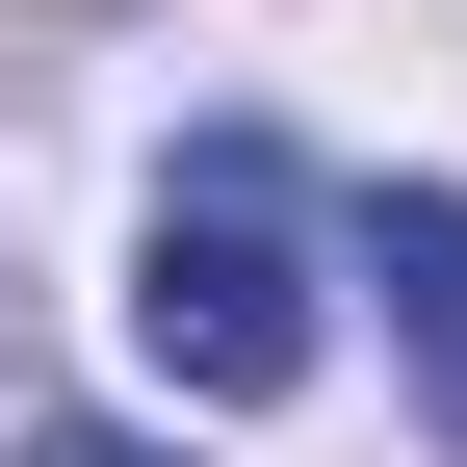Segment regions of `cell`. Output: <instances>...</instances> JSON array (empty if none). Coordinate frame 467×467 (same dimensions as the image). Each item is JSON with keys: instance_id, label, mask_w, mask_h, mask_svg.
Instances as JSON below:
<instances>
[{"instance_id": "3", "label": "cell", "mask_w": 467, "mask_h": 467, "mask_svg": "<svg viewBox=\"0 0 467 467\" xmlns=\"http://www.w3.org/2000/svg\"><path fill=\"white\" fill-rule=\"evenodd\" d=\"M26 467H156V441H104V416H78V441H26Z\"/></svg>"}, {"instance_id": "1", "label": "cell", "mask_w": 467, "mask_h": 467, "mask_svg": "<svg viewBox=\"0 0 467 467\" xmlns=\"http://www.w3.org/2000/svg\"><path fill=\"white\" fill-rule=\"evenodd\" d=\"M130 364L208 389V416L312 389V182H285V130H182V182L130 234Z\"/></svg>"}, {"instance_id": "2", "label": "cell", "mask_w": 467, "mask_h": 467, "mask_svg": "<svg viewBox=\"0 0 467 467\" xmlns=\"http://www.w3.org/2000/svg\"><path fill=\"white\" fill-rule=\"evenodd\" d=\"M364 285H389V337H416V416L467 441V182H389L364 208Z\"/></svg>"}]
</instances>
